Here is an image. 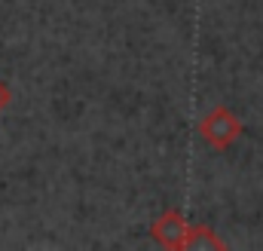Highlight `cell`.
Here are the masks:
<instances>
[{
    "label": "cell",
    "instance_id": "obj_3",
    "mask_svg": "<svg viewBox=\"0 0 263 251\" xmlns=\"http://www.w3.org/2000/svg\"><path fill=\"white\" fill-rule=\"evenodd\" d=\"M223 248H227V242L208 224H190L184 251H223Z\"/></svg>",
    "mask_w": 263,
    "mask_h": 251
},
{
    "label": "cell",
    "instance_id": "obj_2",
    "mask_svg": "<svg viewBox=\"0 0 263 251\" xmlns=\"http://www.w3.org/2000/svg\"><path fill=\"white\" fill-rule=\"evenodd\" d=\"M187 230L190 224L184 221L181 208H165L153 224H150V239L159 245V248L168 251H184V242H187Z\"/></svg>",
    "mask_w": 263,
    "mask_h": 251
},
{
    "label": "cell",
    "instance_id": "obj_4",
    "mask_svg": "<svg viewBox=\"0 0 263 251\" xmlns=\"http://www.w3.org/2000/svg\"><path fill=\"white\" fill-rule=\"evenodd\" d=\"M6 104H9V86L0 80V114H3V107H6Z\"/></svg>",
    "mask_w": 263,
    "mask_h": 251
},
{
    "label": "cell",
    "instance_id": "obj_1",
    "mask_svg": "<svg viewBox=\"0 0 263 251\" xmlns=\"http://www.w3.org/2000/svg\"><path fill=\"white\" fill-rule=\"evenodd\" d=\"M196 129H199V135H202V141H205L211 150H217V153H227V150L236 144V138L245 132L242 120H239L227 104L211 107V111L199 120Z\"/></svg>",
    "mask_w": 263,
    "mask_h": 251
}]
</instances>
